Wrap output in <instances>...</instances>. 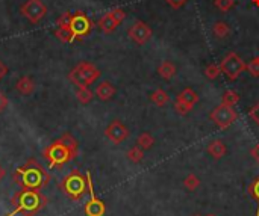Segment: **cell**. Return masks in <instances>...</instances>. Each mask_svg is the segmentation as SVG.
Returning a JSON list of instances; mask_svg holds the SVG:
<instances>
[{
	"label": "cell",
	"mask_w": 259,
	"mask_h": 216,
	"mask_svg": "<svg viewBox=\"0 0 259 216\" xmlns=\"http://www.w3.org/2000/svg\"><path fill=\"white\" fill-rule=\"evenodd\" d=\"M77 153L79 144L71 133H64L59 139L53 141L43 150V156L50 165V168H61V166L77 157Z\"/></svg>",
	"instance_id": "cell-1"
},
{
	"label": "cell",
	"mask_w": 259,
	"mask_h": 216,
	"mask_svg": "<svg viewBox=\"0 0 259 216\" xmlns=\"http://www.w3.org/2000/svg\"><path fill=\"white\" fill-rule=\"evenodd\" d=\"M14 181L20 186V189H38L41 191L50 181V175L44 166L37 159H29L23 166L15 170Z\"/></svg>",
	"instance_id": "cell-2"
},
{
	"label": "cell",
	"mask_w": 259,
	"mask_h": 216,
	"mask_svg": "<svg viewBox=\"0 0 259 216\" xmlns=\"http://www.w3.org/2000/svg\"><path fill=\"white\" fill-rule=\"evenodd\" d=\"M48 199L38 189H20L11 198L12 212L8 216H35L40 213L44 206H47Z\"/></svg>",
	"instance_id": "cell-3"
},
{
	"label": "cell",
	"mask_w": 259,
	"mask_h": 216,
	"mask_svg": "<svg viewBox=\"0 0 259 216\" xmlns=\"http://www.w3.org/2000/svg\"><path fill=\"white\" fill-rule=\"evenodd\" d=\"M59 188L64 194H66V196L69 199H71V201H80L88 191L87 174L84 175L80 171L74 170L61 180Z\"/></svg>",
	"instance_id": "cell-4"
},
{
	"label": "cell",
	"mask_w": 259,
	"mask_h": 216,
	"mask_svg": "<svg viewBox=\"0 0 259 216\" xmlns=\"http://www.w3.org/2000/svg\"><path fill=\"white\" fill-rule=\"evenodd\" d=\"M100 77V71L90 62H79L70 71L69 79L76 86H90Z\"/></svg>",
	"instance_id": "cell-5"
},
{
	"label": "cell",
	"mask_w": 259,
	"mask_h": 216,
	"mask_svg": "<svg viewBox=\"0 0 259 216\" xmlns=\"http://www.w3.org/2000/svg\"><path fill=\"white\" fill-rule=\"evenodd\" d=\"M220 66H221V71L228 76L229 80H236L241 76V73L247 68L244 61H242L239 58V55H236L235 52H231L226 55L223 58V61L220 62Z\"/></svg>",
	"instance_id": "cell-6"
},
{
	"label": "cell",
	"mask_w": 259,
	"mask_h": 216,
	"mask_svg": "<svg viewBox=\"0 0 259 216\" xmlns=\"http://www.w3.org/2000/svg\"><path fill=\"white\" fill-rule=\"evenodd\" d=\"M209 118H211V121H214L217 127L228 129L238 120V113L232 106H226L221 103L215 109H212V112L209 113Z\"/></svg>",
	"instance_id": "cell-7"
},
{
	"label": "cell",
	"mask_w": 259,
	"mask_h": 216,
	"mask_svg": "<svg viewBox=\"0 0 259 216\" xmlns=\"http://www.w3.org/2000/svg\"><path fill=\"white\" fill-rule=\"evenodd\" d=\"M87 178H88V194H90V199L85 203L84 212L87 216H105L106 213V206L102 199L95 195L94 188H93V181H91V174L87 173Z\"/></svg>",
	"instance_id": "cell-8"
},
{
	"label": "cell",
	"mask_w": 259,
	"mask_h": 216,
	"mask_svg": "<svg viewBox=\"0 0 259 216\" xmlns=\"http://www.w3.org/2000/svg\"><path fill=\"white\" fill-rule=\"evenodd\" d=\"M22 14L30 23L37 24L47 14V6L41 2V0H27V2L22 6Z\"/></svg>",
	"instance_id": "cell-9"
},
{
	"label": "cell",
	"mask_w": 259,
	"mask_h": 216,
	"mask_svg": "<svg viewBox=\"0 0 259 216\" xmlns=\"http://www.w3.org/2000/svg\"><path fill=\"white\" fill-rule=\"evenodd\" d=\"M70 29L73 32L74 38H84L87 37L88 33L91 32L93 29V22L88 19V17L84 14V12H74L73 17H71V24H70Z\"/></svg>",
	"instance_id": "cell-10"
},
{
	"label": "cell",
	"mask_w": 259,
	"mask_h": 216,
	"mask_svg": "<svg viewBox=\"0 0 259 216\" xmlns=\"http://www.w3.org/2000/svg\"><path fill=\"white\" fill-rule=\"evenodd\" d=\"M105 136L112 142V144H121L129 138V129L118 120L112 121L106 129H105Z\"/></svg>",
	"instance_id": "cell-11"
},
{
	"label": "cell",
	"mask_w": 259,
	"mask_h": 216,
	"mask_svg": "<svg viewBox=\"0 0 259 216\" xmlns=\"http://www.w3.org/2000/svg\"><path fill=\"white\" fill-rule=\"evenodd\" d=\"M152 29L145 24L144 22H135L134 26L129 29V37L134 43H137L138 45H144L150 38H152Z\"/></svg>",
	"instance_id": "cell-12"
},
{
	"label": "cell",
	"mask_w": 259,
	"mask_h": 216,
	"mask_svg": "<svg viewBox=\"0 0 259 216\" xmlns=\"http://www.w3.org/2000/svg\"><path fill=\"white\" fill-rule=\"evenodd\" d=\"M95 95L99 100H102V102H108V100H111L112 97L116 95V86L112 85L111 82L105 80L102 83H99L95 88Z\"/></svg>",
	"instance_id": "cell-13"
},
{
	"label": "cell",
	"mask_w": 259,
	"mask_h": 216,
	"mask_svg": "<svg viewBox=\"0 0 259 216\" xmlns=\"http://www.w3.org/2000/svg\"><path fill=\"white\" fill-rule=\"evenodd\" d=\"M35 86H37L35 82L29 76H22L17 80V83H15V89H17L19 94H22V95H30L35 91Z\"/></svg>",
	"instance_id": "cell-14"
},
{
	"label": "cell",
	"mask_w": 259,
	"mask_h": 216,
	"mask_svg": "<svg viewBox=\"0 0 259 216\" xmlns=\"http://www.w3.org/2000/svg\"><path fill=\"white\" fill-rule=\"evenodd\" d=\"M226 151H228V150H226V144L221 139H214L208 144V153L211 154L215 160L221 159L226 154Z\"/></svg>",
	"instance_id": "cell-15"
},
{
	"label": "cell",
	"mask_w": 259,
	"mask_h": 216,
	"mask_svg": "<svg viewBox=\"0 0 259 216\" xmlns=\"http://www.w3.org/2000/svg\"><path fill=\"white\" fill-rule=\"evenodd\" d=\"M176 100H177V102H182L184 105H187L189 108H194V105L199 102V95H197V92L194 91V89L185 88L179 95L176 97Z\"/></svg>",
	"instance_id": "cell-16"
},
{
	"label": "cell",
	"mask_w": 259,
	"mask_h": 216,
	"mask_svg": "<svg viewBox=\"0 0 259 216\" xmlns=\"http://www.w3.org/2000/svg\"><path fill=\"white\" fill-rule=\"evenodd\" d=\"M99 27L105 32V33H111V32H114L116 29H117V26L120 24L114 17L111 15V12H108V14H105L102 19L99 20Z\"/></svg>",
	"instance_id": "cell-17"
},
{
	"label": "cell",
	"mask_w": 259,
	"mask_h": 216,
	"mask_svg": "<svg viewBox=\"0 0 259 216\" xmlns=\"http://www.w3.org/2000/svg\"><path fill=\"white\" fill-rule=\"evenodd\" d=\"M158 74L164 80H170L176 74V66L170 61H165L158 66Z\"/></svg>",
	"instance_id": "cell-18"
},
{
	"label": "cell",
	"mask_w": 259,
	"mask_h": 216,
	"mask_svg": "<svg viewBox=\"0 0 259 216\" xmlns=\"http://www.w3.org/2000/svg\"><path fill=\"white\" fill-rule=\"evenodd\" d=\"M150 100H152V102H153L156 106L163 108V106H165V105L170 102V95H168L164 89H156L155 92H152Z\"/></svg>",
	"instance_id": "cell-19"
},
{
	"label": "cell",
	"mask_w": 259,
	"mask_h": 216,
	"mask_svg": "<svg viewBox=\"0 0 259 216\" xmlns=\"http://www.w3.org/2000/svg\"><path fill=\"white\" fill-rule=\"evenodd\" d=\"M93 95L94 94L88 86H77L76 89V98H77V102L82 105H88L93 100Z\"/></svg>",
	"instance_id": "cell-20"
},
{
	"label": "cell",
	"mask_w": 259,
	"mask_h": 216,
	"mask_svg": "<svg viewBox=\"0 0 259 216\" xmlns=\"http://www.w3.org/2000/svg\"><path fill=\"white\" fill-rule=\"evenodd\" d=\"M238 102H239V94L235 92V91H232V89H228V91L223 94V97H221V103L226 105V106L235 108L238 105Z\"/></svg>",
	"instance_id": "cell-21"
},
{
	"label": "cell",
	"mask_w": 259,
	"mask_h": 216,
	"mask_svg": "<svg viewBox=\"0 0 259 216\" xmlns=\"http://www.w3.org/2000/svg\"><path fill=\"white\" fill-rule=\"evenodd\" d=\"M137 144H138V147H141L142 150H150V148L153 147V144H155V139H153V136L150 135V133L144 131V133H141V135L138 136Z\"/></svg>",
	"instance_id": "cell-22"
},
{
	"label": "cell",
	"mask_w": 259,
	"mask_h": 216,
	"mask_svg": "<svg viewBox=\"0 0 259 216\" xmlns=\"http://www.w3.org/2000/svg\"><path fill=\"white\" fill-rule=\"evenodd\" d=\"M212 32H214V35L217 37V38H226L231 33V29H229V26L226 24V23H223V22H217L215 24H214V27H212Z\"/></svg>",
	"instance_id": "cell-23"
},
{
	"label": "cell",
	"mask_w": 259,
	"mask_h": 216,
	"mask_svg": "<svg viewBox=\"0 0 259 216\" xmlns=\"http://www.w3.org/2000/svg\"><path fill=\"white\" fill-rule=\"evenodd\" d=\"M144 157V150L141 147H132L131 150L127 151V159L131 160L132 163H140Z\"/></svg>",
	"instance_id": "cell-24"
},
{
	"label": "cell",
	"mask_w": 259,
	"mask_h": 216,
	"mask_svg": "<svg viewBox=\"0 0 259 216\" xmlns=\"http://www.w3.org/2000/svg\"><path fill=\"white\" fill-rule=\"evenodd\" d=\"M247 192L250 194L252 198L256 199L258 203V210H256V216H259V177H256L250 185L247 186Z\"/></svg>",
	"instance_id": "cell-25"
},
{
	"label": "cell",
	"mask_w": 259,
	"mask_h": 216,
	"mask_svg": "<svg viewBox=\"0 0 259 216\" xmlns=\"http://www.w3.org/2000/svg\"><path fill=\"white\" fill-rule=\"evenodd\" d=\"M184 186L188 189V191H196L199 186H200V180L196 174H188L184 180Z\"/></svg>",
	"instance_id": "cell-26"
},
{
	"label": "cell",
	"mask_w": 259,
	"mask_h": 216,
	"mask_svg": "<svg viewBox=\"0 0 259 216\" xmlns=\"http://www.w3.org/2000/svg\"><path fill=\"white\" fill-rule=\"evenodd\" d=\"M55 35L59 41L62 43H71L74 40V35L71 29H62V27H58V30L55 32Z\"/></svg>",
	"instance_id": "cell-27"
},
{
	"label": "cell",
	"mask_w": 259,
	"mask_h": 216,
	"mask_svg": "<svg viewBox=\"0 0 259 216\" xmlns=\"http://www.w3.org/2000/svg\"><path fill=\"white\" fill-rule=\"evenodd\" d=\"M221 66L217 65V64H209L206 68H205V76L208 79H211V80H215L220 74H221Z\"/></svg>",
	"instance_id": "cell-28"
},
{
	"label": "cell",
	"mask_w": 259,
	"mask_h": 216,
	"mask_svg": "<svg viewBox=\"0 0 259 216\" xmlns=\"http://www.w3.org/2000/svg\"><path fill=\"white\" fill-rule=\"evenodd\" d=\"M71 17L73 14L71 12H64L59 19H58V27H62V29H70V24H71Z\"/></svg>",
	"instance_id": "cell-29"
},
{
	"label": "cell",
	"mask_w": 259,
	"mask_h": 216,
	"mask_svg": "<svg viewBox=\"0 0 259 216\" xmlns=\"http://www.w3.org/2000/svg\"><path fill=\"white\" fill-rule=\"evenodd\" d=\"M234 6V0H215V8L221 12H228Z\"/></svg>",
	"instance_id": "cell-30"
},
{
	"label": "cell",
	"mask_w": 259,
	"mask_h": 216,
	"mask_svg": "<svg viewBox=\"0 0 259 216\" xmlns=\"http://www.w3.org/2000/svg\"><path fill=\"white\" fill-rule=\"evenodd\" d=\"M247 70L253 77H259V59L255 58L247 64Z\"/></svg>",
	"instance_id": "cell-31"
},
{
	"label": "cell",
	"mask_w": 259,
	"mask_h": 216,
	"mask_svg": "<svg viewBox=\"0 0 259 216\" xmlns=\"http://www.w3.org/2000/svg\"><path fill=\"white\" fill-rule=\"evenodd\" d=\"M174 109H176V112L179 113V115H187V113H189L192 110V108L184 105L182 102H177V100L174 102Z\"/></svg>",
	"instance_id": "cell-32"
},
{
	"label": "cell",
	"mask_w": 259,
	"mask_h": 216,
	"mask_svg": "<svg viewBox=\"0 0 259 216\" xmlns=\"http://www.w3.org/2000/svg\"><path fill=\"white\" fill-rule=\"evenodd\" d=\"M249 116L252 118V121L259 127V102L249 110Z\"/></svg>",
	"instance_id": "cell-33"
},
{
	"label": "cell",
	"mask_w": 259,
	"mask_h": 216,
	"mask_svg": "<svg viewBox=\"0 0 259 216\" xmlns=\"http://www.w3.org/2000/svg\"><path fill=\"white\" fill-rule=\"evenodd\" d=\"M111 15L114 17V19H116L118 23H121V22L126 19V11L121 9V8H116V9H112V11H111Z\"/></svg>",
	"instance_id": "cell-34"
},
{
	"label": "cell",
	"mask_w": 259,
	"mask_h": 216,
	"mask_svg": "<svg viewBox=\"0 0 259 216\" xmlns=\"http://www.w3.org/2000/svg\"><path fill=\"white\" fill-rule=\"evenodd\" d=\"M8 105H9L8 97L3 92H0V112H5L6 108H8Z\"/></svg>",
	"instance_id": "cell-35"
},
{
	"label": "cell",
	"mask_w": 259,
	"mask_h": 216,
	"mask_svg": "<svg viewBox=\"0 0 259 216\" xmlns=\"http://www.w3.org/2000/svg\"><path fill=\"white\" fill-rule=\"evenodd\" d=\"M165 2H167L171 8L179 9V8H182V6L187 3V0H165Z\"/></svg>",
	"instance_id": "cell-36"
},
{
	"label": "cell",
	"mask_w": 259,
	"mask_h": 216,
	"mask_svg": "<svg viewBox=\"0 0 259 216\" xmlns=\"http://www.w3.org/2000/svg\"><path fill=\"white\" fill-rule=\"evenodd\" d=\"M250 156H252V157L255 159V162L259 165V142H258V144H256V145L250 150Z\"/></svg>",
	"instance_id": "cell-37"
},
{
	"label": "cell",
	"mask_w": 259,
	"mask_h": 216,
	"mask_svg": "<svg viewBox=\"0 0 259 216\" xmlns=\"http://www.w3.org/2000/svg\"><path fill=\"white\" fill-rule=\"evenodd\" d=\"M8 74V66L0 61V80H3Z\"/></svg>",
	"instance_id": "cell-38"
},
{
	"label": "cell",
	"mask_w": 259,
	"mask_h": 216,
	"mask_svg": "<svg viewBox=\"0 0 259 216\" xmlns=\"http://www.w3.org/2000/svg\"><path fill=\"white\" fill-rule=\"evenodd\" d=\"M5 175H6V170L3 168V165L0 163V181H2V180L5 178Z\"/></svg>",
	"instance_id": "cell-39"
},
{
	"label": "cell",
	"mask_w": 259,
	"mask_h": 216,
	"mask_svg": "<svg viewBox=\"0 0 259 216\" xmlns=\"http://www.w3.org/2000/svg\"><path fill=\"white\" fill-rule=\"evenodd\" d=\"M252 2H253V3H255L256 6H259V0H252Z\"/></svg>",
	"instance_id": "cell-40"
},
{
	"label": "cell",
	"mask_w": 259,
	"mask_h": 216,
	"mask_svg": "<svg viewBox=\"0 0 259 216\" xmlns=\"http://www.w3.org/2000/svg\"><path fill=\"white\" fill-rule=\"evenodd\" d=\"M208 216H215V215H208Z\"/></svg>",
	"instance_id": "cell-41"
},
{
	"label": "cell",
	"mask_w": 259,
	"mask_h": 216,
	"mask_svg": "<svg viewBox=\"0 0 259 216\" xmlns=\"http://www.w3.org/2000/svg\"><path fill=\"white\" fill-rule=\"evenodd\" d=\"M196 216H200V215H196Z\"/></svg>",
	"instance_id": "cell-42"
},
{
	"label": "cell",
	"mask_w": 259,
	"mask_h": 216,
	"mask_svg": "<svg viewBox=\"0 0 259 216\" xmlns=\"http://www.w3.org/2000/svg\"><path fill=\"white\" fill-rule=\"evenodd\" d=\"M258 59H259V56H258Z\"/></svg>",
	"instance_id": "cell-43"
}]
</instances>
